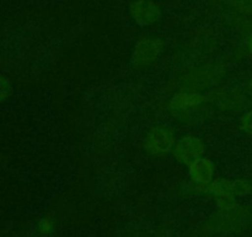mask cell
<instances>
[{
  "mask_svg": "<svg viewBox=\"0 0 252 237\" xmlns=\"http://www.w3.org/2000/svg\"><path fill=\"white\" fill-rule=\"evenodd\" d=\"M221 69L216 64L193 69L181 79V85L189 91L204 90L218 81L221 77Z\"/></svg>",
  "mask_w": 252,
  "mask_h": 237,
  "instance_id": "cell-1",
  "label": "cell"
},
{
  "mask_svg": "<svg viewBox=\"0 0 252 237\" xmlns=\"http://www.w3.org/2000/svg\"><path fill=\"white\" fill-rule=\"evenodd\" d=\"M233 4L244 11H250L252 9V0H233Z\"/></svg>",
  "mask_w": 252,
  "mask_h": 237,
  "instance_id": "cell-11",
  "label": "cell"
},
{
  "mask_svg": "<svg viewBox=\"0 0 252 237\" xmlns=\"http://www.w3.org/2000/svg\"><path fill=\"white\" fill-rule=\"evenodd\" d=\"M212 192L216 194L220 195V197H225V195H233L234 194V182H230L224 178H219L216 182L212 183L211 185Z\"/></svg>",
  "mask_w": 252,
  "mask_h": 237,
  "instance_id": "cell-8",
  "label": "cell"
},
{
  "mask_svg": "<svg viewBox=\"0 0 252 237\" xmlns=\"http://www.w3.org/2000/svg\"><path fill=\"white\" fill-rule=\"evenodd\" d=\"M204 143L197 136L187 135L180 138L174 146V156L179 162L186 165H191L203 156Z\"/></svg>",
  "mask_w": 252,
  "mask_h": 237,
  "instance_id": "cell-3",
  "label": "cell"
},
{
  "mask_svg": "<svg viewBox=\"0 0 252 237\" xmlns=\"http://www.w3.org/2000/svg\"><path fill=\"white\" fill-rule=\"evenodd\" d=\"M176 143V136L172 128L159 126L154 127L147 133L144 140V148L155 156H162L174 150Z\"/></svg>",
  "mask_w": 252,
  "mask_h": 237,
  "instance_id": "cell-2",
  "label": "cell"
},
{
  "mask_svg": "<svg viewBox=\"0 0 252 237\" xmlns=\"http://www.w3.org/2000/svg\"><path fill=\"white\" fill-rule=\"evenodd\" d=\"M189 167V177L199 184H208L213 180L216 173V164L208 158H199Z\"/></svg>",
  "mask_w": 252,
  "mask_h": 237,
  "instance_id": "cell-6",
  "label": "cell"
},
{
  "mask_svg": "<svg viewBox=\"0 0 252 237\" xmlns=\"http://www.w3.org/2000/svg\"><path fill=\"white\" fill-rule=\"evenodd\" d=\"M161 51V42L158 39H142L132 53V62L138 68L148 67L157 59Z\"/></svg>",
  "mask_w": 252,
  "mask_h": 237,
  "instance_id": "cell-4",
  "label": "cell"
},
{
  "mask_svg": "<svg viewBox=\"0 0 252 237\" xmlns=\"http://www.w3.org/2000/svg\"><path fill=\"white\" fill-rule=\"evenodd\" d=\"M241 127L245 132L252 135V111H249L241 118Z\"/></svg>",
  "mask_w": 252,
  "mask_h": 237,
  "instance_id": "cell-10",
  "label": "cell"
},
{
  "mask_svg": "<svg viewBox=\"0 0 252 237\" xmlns=\"http://www.w3.org/2000/svg\"><path fill=\"white\" fill-rule=\"evenodd\" d=\"M41 229L44 230V231H48L49 229H51V222L48 221V220H43V221L41 222Z\"/></svg>",
  "mask_w": 252,
  "mask_h": 237,
  "instance_id": "cell-12",
  "label": "cell"
},
{
  "mask_svg": "<svg viewBox=\"0 0 252 237\" xmlns=\"http://www.w3.org/2000/svg\"><path fill=\"white\" fill-rule=\"evenodd\" d=\"M249 49H250V53L252 56V37L250 39V41H249Z\"/></svg>",
  "mask_w": 252,
  "mask_h": 237,
  "instance_id": "cell-13",
  "label": "cell"
},
{
  "mask_svg": "<svg viewBox=\"0 0 252 237\" xmlns=\"http://www.w3.org/2000/svg\"><path fill=\"white\" fill-rule=\"evenodd\" d=\"M12 94V84L5 77L0 76V103H4L11 96Z\"/></svg>",
  "mask_w": 252,
  "mask_h": 237,
  "instance_id": "cell-9",
  "label": "cell"
},
{
  "mask_svg": "<svg viewBox=\"0 0 252 237\" xmlns=\"http://www.w3.org/2000/svg\"><path fill=\"white\" fill-rule=\"evenodd\" d=\"M204 98L196 91H182L177 93L171 101V108L174 110H189L201 105Z\"/></svg>",
  "mask_w": 252,
  "mask_h": 237,
  "instance_id": "cell-7",
  "label": "cell"
},
{
  "mask_svg": "<svg viewBox=\"0 0 252 237\" xmlns=\"http://www.w3.org/2000/svg\"><path fill=\"white\" fill-rule=\"evenodd\" d=\"M130 12L135 21L143 26H148L160 19L159 6L152 0H135L130 4Z\"/></svg>",
  "mask_w": 252,
  "mask_h": 237,
  "instance_id": "cell-5",
  "label": "cell"
}]
</instances>
